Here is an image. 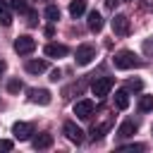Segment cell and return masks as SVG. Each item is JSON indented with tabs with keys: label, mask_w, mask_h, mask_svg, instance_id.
I'll return each mask as SVG.
<instances>
[{
	"label": "cell",
	"mask_w": 153,
	"mask_h": 153,
	"mask_svg": "<svg viewBox=\"0 0 153 153\" xmlns=\"http://www.w3.org/2000/svg\"><path fill=\"white\" fill-rule=\"evenodd\" d=\"M141 86H143L141 79H131V81H127V91H141Z\"/></svg>",
	"instance_id": "cell-21"
},
{
	"label": "cell",
	"mask_w": 153,
	"mask_h": 153,
	"mask_svg": "<svg viewBox=\"0 0 153 153\" xmlns=\"http://www.w3.org/2000/svg\"><path fill=\"white\" fill-rule=\"evenodd\" d=\"M43 53H45L48 57H65V55H69V48H67L65 43H48V45L43 48Z\"/></svg>",
	"instance_id": "cell-10"
},
{
	"label": "cell",
	"mask_w": 153,
	"mask_h": 153,
	"mask_svg": "<svg viewBox=\"0 0 153 153\" xmlns=\"http://www.w3.org/2000/svg\"><path fill=\"white\" fill-rule=\"evenodd\" d=\"M45 17H48V22H57V19H60V10H57L55 5H48V7H45Z\"/></svg>",
	"instance_id": "cell-19"
},
{
	"label": "cell",
	"mask_w": 153,
	"mask_h": 153,
	"mask_svg": "<svg viewBox=\"0 0 153 153\" xmlns=\"http://www.w3.org/2000/svg\"><path fill=\"white\" fill-rule=\"evenodd\" d=\"M7 91H10V93H17V91H22V81H17V79H10V81H7Z\"/></svg>",
	"instance_id": "cell-22"
},
{
	"label": "cell",
	"mask_w": 153,
	"mask_h": 153,
	"mask_svg": "<svg viewBox=\"0 0 153 153\" xmlns=\"http://www.w3.org/2000/svg\"><path fill=\"white\" fill-rule=\"evenodd\" d=\"M5 69H7V62L0 57V76H2V72H5Z\"/></svg>",
	"instance_id": "cell-27"
},
{
	"label": "cell",
	"mask_w": 153,
	"mask_h": 153,
	"mask_svg": "<svg viewBox=\"0 0 153 153\" xmlns=\"http://www.w3.org/2000/svg\"><path fill=\"white\" fill-rule=\"evenodd\" d=\"M134 134H136V122H131V120L122 122L120 129H117V136H120V139H129V136H134Z\"/></svg>",
	"instance_id": "cell-11"
},
{
	"label": "cell",
	"mask_w": 153,
	"mask_h": 153,
	"mask_svg": "<svg viewBox=\"0 0 153 153\" xmlns=\"http://www.w3.org/2000/svg\"><path fill=\"white\" fill-rule=\"evenodd\" d=\"M29 98H31V103H38V105H48L53 100L48 88H29Z\"/></svg>",
	"instance_id": "cell-9"
},
{
	"label": "cell",
	"mask_w": 153,
	"mask_h": 153,
	"mask_svg": "<svg viewBox=\"0 0 153 153\" xmlns=\"http://www.w3.org/2000/svg\"><path fill=\"white\" fill-rule=\"evenodd\" d=\"M115 108L117 110H127L129 108V93H127V88L115 91Z\"/></svg>",
	"instance_id": "cell-12"
},
{
	"label": "cell",
	"mask_w": 153,
	"mask_h": 153,
	"mask_svg": "<svg viewBox=\"0 0 153 153\" xmlns=\"http://www.w3.org/2000/svg\"><path fill=\"white\" fill-rule=\"evenodd\" d=\"M143 48H146V53H153V41H146Z\"/></svg>",
	"instance_id": "cell-26"
},
{
	"label": "cell",
	"mask_w": 153,
	"mask_h": 153,
	"mask_svg": "<svg viewBox=\"0 0 153 153\" xmlns=\"http://www.w3.org/2000/svg\"><path fill=\"white\" fill-rule=\"evenodd\" d=\"M33 148L36 151H41V148H50L53 146V134H38V136H33Z\"/></svg>",
	"instance_id": "cell-13"
},
{
	"label": "cell",
	"mask_w": 153,
	"mask_h": 153,
	"mask_svg": "<svg viewBox=\"0 0 153 153\" xmlns=\"http://www.w3.org/2000/svg\"><path fill=\"white\" fill-rule=\"evenodd\" d=\"M48 69V62L45 60H29L26 62V72L29 74H41V72H45Z\"/></svg>",
	"instance_id": "cell-15"
},
{
	"label": "cell",
	"mask_w": 153,
	"mask_h": 153,
	"mask_svg": "<svg viewBox=\"0 0 153 153\" xmlns=\"http://www.w3.org/2000/svg\"><path fill=\"white\" fill-rule=\"evenodd\" d=\"M93 108H96V105H93V100H88V98H86V100H76V103H74V115H76L79 120H88V117L93 115Z\"/></svg>",
	"instance_id": "cell-6"
},
{
	"label": "cell",
	"mask_w": 153,
	"mask_h": 153,
	"mask_svg": "<svg viewBox=\"0 0 153 153\" xmlns=\"http://www.w3.org/2000/svg\"><path fill=\"white\" fill-rule=\"evenodd\" d=\"M12 146H14V143H12L10 139H5V141H0V151H12Z\"/></svg>",
	"instance_id": "cell-24"
},
{
	"label": "cell",
	"mask_w": 153,
	"mask_h": 153,
	"mask_svg": "<svg viewBox=\"0 0 153 153\" xmlns=\"http://www.w3.org/2000/svg\"><path fill=\"white\" fill-rule=\"evenodd\" d=\"M62 131H65V136H67L72 143H81V141H84V131H81L74 122H65V124H62Z\"/></svg>",
	"instance_id": "cell-8"
},
{
	"label": "cell",
	"mask_w": 153,
	"mask_h": 153,
	"mask_svg": "<svg viewBox=\"0 0 153 153\" xmlns=\"http://www.w3.org/2000/svg\"><path fill=\"white\" fill-rule=\"evenodd\" d=\"M139 110L141 112H151L153 110V96H141L139 98Z\"/></svg>",
	"instance_id": "cell-18"
},
{
	"label": "cell",
	"mask_w": 153,
	"mask_h": 153,
	"mask_svg": "<svg viewBox=\"0 0 153 153\" xmlns=\"http://www.w3.org/2000/svg\"><path fill=\"white\" fill-rule=\"evenodd\" d=\"M10 7L12 10H19V12H26V2L24 0H10Z\"/></svg>",
	"instance_id": "cell-23"
},
{
	"label": "cell",
	"mask_w": 153,
	"mask_h": 153,
	"mask_svg": "<svg viewBox=\"0 0 153 153\" xmlns=\"http://www.w3.org/2000/svg\"><path fill=\"white\" fill-rule=\"evenodd\" d=\"M112 31H115L117 36H127V33L131 31L129 17H127V14H115V19H112Z\"/></svg>",
	"instance_id": "cell-7"
},
{
	"label": "cell",
	"mask_w": 153,
	"mask_h": 153,
	"mask_svg": "<svg viewBox=\"0 0 153 153\" xmlns=\"http://www.w3.org/2000/svg\"><path fill=\"white\" fill-rule=\"evenodd\" d=\"M86 12V0H72L69 2V14L72 17H81Z\"/></svg>",
	"instance_id": "cell-16"
},
{
	"label": "cell",
	"mask_w": 153,
	"mask_h": 153,
	"mask_svg": "<svg viewBox=\"0 0 153 153\" xmlns=\"http://www.w3.org/2000/svg\"><path fill=\"white\" fill-rule=\"evenodd\" d=\"M14 50H17L19 55L33 53V50H36V38H31V36H17V38H14Z\"/></svg>",
	"instance_id": "cell-4"
},
{
	"label": "cell",
	"mask_w": 153,
	"mask_h": 153,
	"mask_svg": "<svg viewBox=\"0 0 153 153\" xmlns=\"http://www.w3.org/2000/svg\"><path fill=\"white\" fill-rule=\"evenodd\" d=\"M112 86H115V79H112V76H100V79H96V81L91 84V91H93L96 98H105V96L112 91Z\"/></svg>",
	"instance_id": "cell-2"
},
{
	"label": "cell",
	"mask_w": 153,
	"mask_h": 153,
	"mask_svg": "<svg viewBox=\"0 0 153 153\" xmlns=\"http://www.w3.org/2000/svg\"><path fill=\"white\" fill-rule=\"evenodd\" d=\"M93 57H96V48L91 45V43H84V45H79L76 48V53H74V60H76V65H91L93 62Z\"/></svg>",
	"instance_id": "cell-3"
},
{
	"label": "cell",
	"mask_w": 153,
	"mask_h": 153,
	"mask_svg": "<svg viewBox=\"0 0 153 153\" xmlns=\"http://www.w3.org/2000/svg\"><path fill=\"white\" fill-rule=\"evenodd\" d=\"M31 134H33V124H29V122H14L12 124V136L17 141H26V139H31Z\"/></svg>",
	"instance_id": "cell-5"
},
{
	"label": "cell",
	"mask_w": 153,
	"mask_h": 153,
	"mask_svg": "<svg viewBox=\"0 0 153 153\" xmlns=\"http://www.w3.org/2000/svg\"><path fill=\"white\" fill-rule=\"evenodd\" d=\"M0 24L2 26H10L12 24V7L5 5V2H0Z\"/></svg>",
	"instance_id": "cell-17"
},
{
	"label": "cell",
	"mask_w": 153,
	"mask_h": 153,
	"mask_svg": "<svg viewBox=\"0 0 153 153\" xmlns=\"http://www.w3.org/2000/svg\"><path fill=\"white\" fill-rule=\"evenodd\" d=\"M146 146L143 143H131V146H120L117 151H122V153H134V151H143Z\"/></svg>",
	"instance_id": "cell-20"
},
{
	"label": "cell",
	"mask_w": 153,
	"mask_h": 153,
	"mask_svg": "<svg viewBox=\"0 0 153 153\" xmlns=\"http://www.w3.org/2000/svg\"><path fill=\"white\" fill-rule=\"evenodd\" d=\"M88 29L93 31V33H98L100 29H103V17H100V12H88Z\"/></svg>",
	"instance_id": "cell-14"
},
{
	"label": "cell",
	"mask_w": 153,
	"mask_h": 153,
	"mask_svg": "<svg viewBox=\"0 0 153 153\" xmlns=\"http://www.w3.org/2000/svg\"><path fill=\"white\" fill-rule=\"evenodd\" d=\"M57 79H60V69H53L50 72V81H57Z\"/></svg>",
	"instance_id": "cell-25"
},
{
	"label": "cell",
	"mask_w": 153,
	"mask_h": 153,
	"mask_svg": "<svg viewBox=\"0 0 153 153\" xmlns=\"http://www.w3.org/2000/svg\"><path fill=\"white\" fill-rule=\"evenodd\" d=\"M115 67L117 69H131V67H141V60L131 53V50H120L115 55Z\"/></svg>",
	"instance_id": "cell-1"
}]
</instances>
